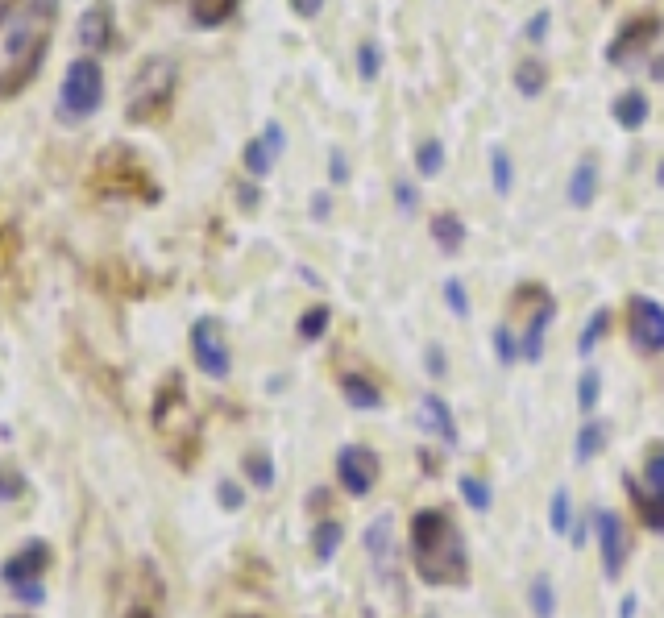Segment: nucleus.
I'll use <instances>...</instances> for the list:
<instances>
[{
    "label": "nucleus",
    "mask_w": 664,
    "mask_h": 618,
    "mask_svg": "<svg viewBox=\"0 0 664 618\" xmlns=\"http://www.w3.org/2000/svg\"><path fill=\"white\" fill-rule=\"evenodd\" d=\"M411 565L415 577L432 589L445 585H465L469 581V556H465V536L457 531V523L449 519V511L440 507H424L411 519Z\"/></svg>",
    "instance_id": "1"
},
{
    "label": "nucleus",
    "mask_w": 664,
    "mask_h": 618,
    "mask_svg": "<svg viewBox=\"0 0 664 618\" xmlns=\"http://www.w3.org/2000/svg\"><path fill=\"white\" fill-rule=\"evenodd\" d=\"M59 5L54 0H13L5 13V54H9V75H0V96L21 92L25 83L38 75V63L50 46V25Z\"/></svg>",
    "instance_id": "2"
},
{
    "label": "nucleus",
    "mask_w": 664,
    "mask_h": 618,
    "mask_svg": "<svg viewBox=\"0 0 664 618\" xmlns=\"http://www.w3.org/2000/svg\"><path fill=\"white\" fill-rule=\"evenodd\" d=\"M175 63L162 59V54H154V59H146L142 67H137L133 83H129V104H125V117L133 125H146L154 117H162L166 108H171V96H175Z\"/></svg>",
    "instance_id": "3"
},
{
    "label": "nucleus",
    "mask_w": 664,
    "mask_h": 618,
    "mask_svg": "<svg viewBox=\"0 0 664 618\" xmlns=\"http://www.w3.org/2000/svg\"><path fill=\"white\" fill-rule=\"evenodd\" d=\"M92 191H96V195H113V200H133V195H142V200H154V195H158V187L146 179L137 154L125 150V146H108V150L96 158Z\"/></svg>",
    "instance_id": "4"
},
{
    "label": "nucleus",
    "mask_w": 664,
    "mask_h": 618,
    "mask_svg": "<svg viewBox=\"0 0 664 618\" xmlns=\"http://www.w3.org/2000/svg\"><path fill=\"white\" fill-rule=\"evenodd\" d=\"M104 100V71L96 59H75L59 88V121H88Z\"/></svg>",
    "instance_id": "5"
},
{
    "label": "nucleus",
    "mask_w": 664,
    "mask_h": 618,
    "mask_svg": "<svg viewBox=\"0 0 664 618\" xmlns=\"http://www.w3.org/2000/svg\"><path fill=\"white\" fill-rule=\"evenodd\" d=\"M594 523V536H598V552H602V573L606 581H619L623 569H627V556H631V531L623 527V519L615 511H594L590 515Z\"/></svg>",
    "instance_id": "6"
},
{
    "label": "nucleus",
    "mask_w": 664,
    "mask_h": 618,
    "mask_svg": "<svg viewBox=\"0 0 664 618\" xmlns=\"http://www.w3.org/2000/svg\"><path fill=\"white\" fill-rule=\"evenodd\" d=\"M378 473H382L378 453L366 448V444H345L337 453V482L353 498H366L374 490V482H378Z\"/></svg>",
    "instance_id": "7"
},
{
    "label": "nucleus",
    "mask_w": 664,
    "mask_h": 618,
    "mask_svg": "<svg viewBox=\"0 0 664 618\" xmlns=\"http://www.w3.org/2000/svg\"><path fill=\"white\" fill-rule=\"evenodd\" d=\"M191 353H196V365L208 378H229L233 353H229L225 332H220V320H196L191 324Z\"/></svg>",
    "instance_id": "8"
},
{
    "label": "nucleus",
    "mask_w": 664,
    "mask_h": 618,
    "mask_svg": "<svg viewBox=\"0 0 664 618\" xmlns=\"http://www.w3.org/2000/svg\"><path fill=\"white\" fill-rule=\"evenodd\" d=\"M631 345L640 353H664V307L648 295L631 299Z\"/></svg>",
    "instance_id": "9"
},
{
    "label": "nucleus",
    "mask_w": 664,
    "mask_h": 618,
    "mask_svg": "<svg viewBox=\"0 0 664 618\" xmlns=\"http://www.w3.org/2000/svg\"><path fill=\"white\" fill-rule=\"evenodd\" d=\"M162 598H166V589H162L158 573L150 565H142L133 577V594L125 598V618H162Z\"/></svg>",
    "instance_id": "10"
},
{
    "label": "nucleus",
    "mask_w": 664,
    "mask_h": 618,
    "mask_svg": "<svg viewBox=\"0 0 664 618\" xmlns=\"http://www.w3.org/2000/svg\"><path fill=\"white\" fill-rule=\"evenodd\" d=\"M660 17L656 13H644V17H635V21H627L623 30L615 34V42L606 46V63H627L631 59V50H644L656 34H660Z\"/></svg>",
    "instance_id": "11"
},
{
    "label": "nucleus",
    "mask_w": 664,
    "mask_h": 618,
    "mask_svg": "<svg viewBox=\"0 0 664 618\" xmlns=\"http://www.w3.org/2000/svg\"><path fill=\"white\" fill-rule=\"evenodd\" d=\"M283 146H287V137H283V125H266L262 129V137H254V142L245 146V154H241V162H245V171L254 175V179H266L270 171H274V158L283 154Z\"/></svg>",
    "instance_id": "12"
},
{
    "label": "nucleus",
    "mask_w": 664,
    "mask_h": 618,
    "mask_svg": "<svg viewBox=\"0 0 664 618\" xmlns=\"http://www.w3.org/2000/svg\"><path fill=\"white\" fill-rule=\"evenodd\" d=\"M50 565V548L46 544H25L21 552H13L5 565H0V577L5 585H21V581H38Z\"/></svg>",
    "instance_id": "13"
},
{
    "label": "nucleus",
    "mask_w": 664,
    "mask_h": 618,
    "mask_svg": "<svg viewBox=\"0 0 664 618\" xmlns=\"http://www.w3.org/2000/svg\"><path fill=\"white\" fill-rule=\"evenodd\" d=\"M420 428L436 440H445V444H457V419L449 411L445 399H436V395H424L420 399Z\"/></svg>",
    "instance_id": "14"
},
{
    "label": "nucleus",
    "mask_w": 664,
    "mask_h": 618,
    "mask_svg": "<svg viewBox=\"0 0 664 618\" xmlns=\"http://www.w3.org/2000/svg\"><path fill=\"white\" fill-rule=\"evenodd\" d=\"M79 42L88 50H108V46H113V9H108L104 0L79 17Z\"/></svg>",
    "instance_id": "15"
},
{
    "label": "nucleus",
    "mask_w": 664,
    "mask_h": 618,
    "mask_svg": "<svg viewBox=\"0 0 664 618\" xmlns=\"http://www.w3.org/2000/svg\"><path fill=\"white\" fill-rule=\"evenodd\" d=\"M627 490H631V507L640 515V523L648 531H656V536H664V490H640L635 482H627Z\"/></svg>",
    "instance_id": "16"
},
{
    "label": "nucleus",
    "mask_w": 664,
    "mask_h": 618,
    "mask_svg": "<svg viewBox=\"0 0 664 618\" xmlns=\"http://www.w3.org/2000/svg\"><path fill=\"white\" fill-rule=\"evenodd\" d=\"M552 316H557V303L552 299H544L540 303V312L528 320V332H523V341H519V353H523V361H540V353H544V332H548V324H552Z\"/></svg>",
    "instance_id": "17"
},
{
    "label": "nucleus",
    "mask_w": 664,
    "mask_h": 618,
    "mask_svg": "<svg viewBox=\"0 0 664 618\" xmlns=\"http://www.w3.org/2000/svg\"><path fill=\"white\" fill-rule=\"evenodd\" d=\"M598 195V162L594 158H581L569 175V204L573 208H590Z\"/></svg>",
    "instance_id": "18"
},
{
    "label": "nucleus",
    "mask_w": 664,
    "mask_h": 618,
    "mask_svg": "<svg viewBox=\"0 0 664 618\" xmlns=\"http://www.w3.org/2000/svg\"><path fill=\"white\" fill-rule=\"evenodd\" d=\"M341 395H345L349 407H357V411H374V407L382 403L378 386H374L370 378H362V374H341Z\"/></svg>",
    "instance_id": "19"
},
{
    "label": "nucleus",
    "mask_w": 664,
    "mask_h": 618,
    "mask_svg": "<svg viewBox=\"0 0 664 618\" xmlns=\"http://www.w3.org/2000/svg\"><path fill=\"white\" fill-rule=\"evenodd\" d=\"M432 237H436V245L445 249V254H457V249L465 245V220L457 212H440L432 220Z\"/></svg>",
    "instance_id": "20"
},
{
    "label": "nucleus",
    "mask_w": 664,
    "mask_h": 618,
    "mask_svg": "<svg viewBox=\"0 0 664 618\" xmlns=\"http://www.w3.org/2000/svg\"><path fill=\"white\" fill-rule=\"evenodd\" d=\"M241 0H191V17H196V25H204V30H216V25H225L233 13H237Z\"/></svg>",
    "instance_id": "21"
},
{
    "label": "nucleus",
    "mask_w": 664,
    "mask_h": 618,
    "mask_svg": "<svg viewBox=\"0 0 664 618\" xmlns=\"http://www.w3.org/2000/svg\"><path fill=\"white\" fill-rule=\"evenodd\" d=\"M341 540H345V531H341L337 519H320V523H316V531H312V552H316L320 565H328V560L337 556Z\"/></svg>",
    "instance_id": "22"
},
{
    "label": "nucleus",
    "mask_w": 664,
    "mask_h": 618,
    "mask_svg": "<svg viewBox=\"0 0 664 618\" xmlns=\"http://www.w3.org/2000/svg\"><path fill=\"white\" fill-rule=\"evenodd\" d=\"M366 548H370V556H374L378 569H391V515H382L378 523H370Z\"/></svg>",
    "instance_id": "23"
},
{
    "label": "nucleus",
    "mask_w": 664,
    "mask_h": 618,
    "mask_svg": "<svg viewBox=\"0 0 664 618\" xmlns=\"http://www.w3.org/2000/svg\"><path fill=\"white\" fill-rule=\"evenodd\" d=\"M648 100L640 96V92H623L619 100H615V121L623 125V129H640L644 121H648Z\"/></svg>",
    "instance_id": "24"
},
{
    "label": "nucleus",
    "mask_w": 664,
    "mask_h": 618,
    "mask_svg": "<svg viewBox=\"0 0 664 618\" xmlns=\"http://www.w3.org/2000/svg\"><path fill=\"white\" fill-rule=\"evenodd\" d=\"M606 448V424H586L577 432V444H573V457H577V465H586V461H594L598 453Z\"/></svg>",
    "instance_id": "25"
},
{
    "label": "nucleus",
    "mask_w": 664,
    "mask_h": 618,
    "mask_svg": "<svg viewBox=\"0 0 664 618\" xmlns=\"http://www.w3.org/2000/svg\"><path fill=\"white\" fill-rule=\"evenodd\" d=\"M544 83H548V75H544V67L540 63H519L515 67V88H519V96H528V100H536L540 92H544Z\"/></svg>",
    "instance_id": "26"
},
{
    "label": "nucleus",
    "mask_w": 664,
    "mask_h": 618,
    "mask_svg": "<svg viewBox=\"0 0 664 618\" xmlns=\"http://www.w3.org/2000/svg\"><path fill=\"white\" fill-rule=\"evenodd\" d=\"M440 166H445V146H440L436 137H428V142H420V150H415V171L424 179H436Z\"/></svg>",
    "instance_id": "27"
},
{
    "label": "nucleus",
    "mask_w": 664,
    "mask_h": 618,
    "mask_svg": "<svg viewBox=\"0 0 664 618\" xmlns=\"http://www.w3.org/2000/svg\"><path fill=\"white\" fill-rule=\"evenodd\" d=\"M611 328V312H606V307H598V312L586 320V332H581V341H577V353L581 357H590L594 353V345L602 341V332Z\"/></svg>",
    "instance_id": "28"
},
{
    "label": "nucleus",
    "mask_w": 664,
    "mask_h": 618,
    "mask_svg": "<svg viewBox=\"0 0 664 618\" xmlns=\"http://www.w3.org/2000/svg\"><path fill=\"white\" fill-rule=\"evenodd\" d=\"M328 320H332V312H328L324 303L308 307V312L299 316V336H303V341H320V336L328 332Z\"/></svg>",
    "instance_id": "29"
},
{
    "label": "nucleus",
    "mask_w": 664,
    "mask_h": 618,
    "mask_svg": "<svg viewBox=\"0 0 664 618\" xmlns=\"http://www.w3.org/2000/svg\"><path fill=\"white\" fill-rule=\"evenodd\" d=\"M490 183H494V195H511L515 187V171H511V158L503 150L490 154Z\"/></svg>",
    "instance_id": "30"
},
{
    "label": "nucleus",
    "mask_w": 664,
    "mask_h": 618,
    "mask_svg": "<svg viewBox=\"0 0 664 618\" xmlns=\"http://www.w3.org/2000/svg\"><path fill=\"white\" fill-rule=\"evenodd\" d=\"M30 482H25V473L17 465H0V502H17L25 498Z\"/></svg>",
    "instance_id": "31"
},
{
    "label": "nucleus",
    "mask_w": 664,
    "mask_h": 618,
    "mask_svg": "<svg viewBox=\"0 0 664 618\" xmlns=\"http://www.w3.org/2000/svg\"><path fill=\"white\" fill-rule=\"evenodd\" d=\"M461 498H465L474 511H490V486L482 482V477H474V473L461 477Z\"/></svg>",
    "instance_id": "32"
},
{
    "label": "nucleus",
    "mask_w": 664,
    "mask_h": 618,
    "mask_svg": "<svg viewBox=\"0 0 664 618\" xmlns=\"http://www.w3.org/2000/svg\"><path fill=\"white\" fill-rule=\"evenodd\" d=\"M532 614L536 618H552V614H557V598H552V581L548 577L532 581Z\"/></svg>",
    "instance_id": "33"
},
{
    "label": "nucleus",
    "mask_w": 664,
    "mask_h": 618,
    "mask_svg": "<svg viewBox=\"0 0 664 618\" xmlns=\"http://www.w3.org/2000/svg\"><path fill=\"white\" fill-rule=\"evenodd\" d=\"M245 477H249V482H254L258 490H270V486H274V461L262 457V453L245 457Z\"/></svg>",
    "instance_id": "34"
},
{
    "label": "nucleus",
    "mask_w": 664,
    "mask_h": 618,
    "mask_svg": "<svg viewBox=\"0 0 664 618\" xmlns=\"http://www.w3.org/2000/svg\"><path fill=\"white\" fill-rule=\"evenodd\" d=\"M494 353H498V361L503 365H515L523 353H519V341H515V332L507 328V324H498L494 328Z\"/></svg>",
    "instance_id": "35"
},
{
    "label": "nucleus",
    "mask_w": 664,
    "mask_h": 618,
    "mask_svg": "<svg viewBox=\"0 0 664 618\" xmlns=\"http://www.w3.org/2000/svg\"><path fill=\"white\" fill-rule=\"evenodd\" d=\"M598 390H602L598 370H586V374L577 378V407H581V411H594V407H598Z\"/></svg>",
    "instance_id": "36"
},
{
    "label": "nucleus",
    "mask_w": 664,
    "mask_h": 618,
    "mask_svg": "<svg viewBox=\"0 0 664 618\" xmlns=\"http://www.w3.org/2000/svg\"><path fill=\"white\" fill-rule=\"evenodd\" d=\"M378 71H382V50L374 42H362V46H357V75L374 79Z\"/></svg>",
    "instance_id": "37"
},
{
    "label": "nucleus",
    "mask_w": 664,
    "mask_h": 618,
    "mask_svg": "<svg viewBox=\"0 0 664 618\" xmlns=\"http://www.w3.org/2000/svg\"><path fill=\"white\" fill-rule=\"evenodd\" d=\"M644 482L648 490H664V444H652V453L644 461Z\"/></svg>",
    "instance_id": "38"
},
{
    "label": "nucleus",
    "mask_w": 664,
    "mask_h": 618,
    "mask_svg": "<svg viewBox=\"0 0 664 618\" xmlns=\"http://www.w3.org/2000/svg\"><path fill=\"white\" fill-rule=\"evenodd\" d=\"M548 523H552V531H557V536H565V531H569V494H565V490H557V494H552V511H548Z\"/></svg>",
    "instance_id": "39"
},
{
    "label": "nucleus",
    "mask_w": 664,
    "mask_h": 618,
    "mask_svg": "<svg viewBox=\"0 0 664 618\" xmlns=\"http://www.w3.org/2000/svg\"><path fill=\"white\" fill-rule=\"evenodd\" d=\"M445 303H449V312L453 316H469V303H465V287H461V278H449L445 283Z\"/></svg>",
    "instance_id": "40"
},
{
    "label": "nucleus",
    "mask_w": 664,
    "mask_h": 618,
    "mask_svg": "<svg viewBox=\"0 0 664 618\" xmlns=\"http://www.w3.org/2000/svg\"><path fill=\"white\" fill-rule=\"evenodd\" d=\"M216 494H220V507H225V511H241V507H245V494H241V486H233L229 477L216 486Z\"/></svg>",
    "instance_id": "41"
},
{
    "label": "nucleus",
    "mask_w": 664,
    "mask_h": 618,
    "mask_svg": "<svg viewBox=\"0 0 664 618\" xmlns=\"http://www.w3.org/2000/svg\"><path fill=\"white\" fill-rule=\"evenodd\" d=\"M395 204H399V212H407V216H411L415 208H420V191H415L411 183H403V179H399V183H395Z\"/></svg>",
    "instance_id": "42"
},
{
    "label": "nucleus",
    "mask_w": 664,
    "mask_h": 618,
    "mask_svg": "<svg viewBox=\"0 0 664 618\" xmlns=\"http://www.w3.org/2000/svg\"><path fill=\"white\" fill-rule=\"evenodd\" d=\"M9 589H13V598H17V602H34V606H38V602L46 598L42 581H21V585H9Z\"/></svg>",
    "instance_id": "43"
},
{
    "label": "nucleus",
    "mask_w": 664,
    "mask_h": 618,
    "mask_svg": "<svg viewBox=\"0 0 664 618\" xmlns=\"http://www.w3.org/2000/svg\"><path fill=\"white\" fill-rule=\"evenodd\" d=\"M548 21H552V13H548V9H540V13L528 21V34H523V38H528V42H544V34H548Z\"/></svg>",
    "instance_id": "44"
},
{
    "label": "nucleus",
    "mask_w": 664,
    "mask_h": 618,
    "mask_svg": "<svg viewBox=\"0 0 664 618\" xmlns=\"http://www.w3.org/2000/svg\"><path fill=\"white\" fill-rule=\"evenodd\" d=\"M328 175H332V183H345L349 179V166H345V158L332 150V158H328Z\"/></svg>",
    "instance_id": "45"
},
{
    "label": "nucleus",
    "mask_w": 664,
    "mask_h": 618,
    "mask_svg": "<svg viewBox=\"0 0 664 618\" xmlns=\"http://www.w3.org/2000/svg\"><path fill=\"white\" fill-rule=\"evenodd\" d=\"M291 9L299 13V17H320V9H324V0H291Z\"/></svg>",
    "instance_id": "46"
},
{
    "label": "nucleus",
    "mask_w": 664,
    "mask_h": 618,
    "mask_svg": "<svg viewBox=\"0 0 664 618\" xmlns=\"http://www.w3.org/2000/svg\"><path fill=\"white\" fill-rule=\"evenodd\" d=\"M428 374L432 378H445V353H440L436 345H428Z\"/></svg>",
    "instance_id": "47"
},
{
    "label": "nucleus",
    "mask_w": 664,
    "mask_h": 618,
    "mask_svg": "<svg viewBox=\"0 0 664 618\" xmlns=\"http://www.w3.org/2000/svg\"><path fill=\"white\" fill-rule=\"evenodd\" d=\"M619 618H635V598H623V606H619Z\"/></svg>",
    "instance_id": "48"
},
{
    "label": "nucleus",
    "mask_w": 664,
    "mask_h": 618,
    "mask_svg": "<svg viewBox=\"0 0 664 618\" xmlns=\"http://www.w3.org/2000/svg\"><path fill=\"white\" fill-rule=\"evenodd\" d=\"M656 183H660V187H664V162H660V171H656Z\"/></svg>",
    "instance_id": "49"
},
{
    "label": "nucleus",
    "mask_w": 664,
    "mask_h": 618,
    "mask_svg": "<svg viewBox=\"0 0 664 618\" xmlns=\"http://www.w3.org/2000/svg\"><path fill=\"white\" fill-rule=\"evenodd\" d=\"M428 618H436V614H428Z\"/></svg>",
    "instance_id": "50"
}]
</instances>
